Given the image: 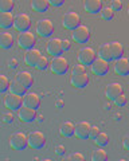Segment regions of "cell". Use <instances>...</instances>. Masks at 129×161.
Listing matches in <instances>:
<instances>
[{
	"instance_id": "obj_37",
	"label": "cell",
	"mask_w": 129,
	"mask_h": 161,
	"mask_svg": "<svg viewBox=\"0 0 129 161\" xmlns=\"http://www.w3.org/2000/svg\"><path fill=\"white\" fill-rule=\"evenodd\" d=\"M110 8L113 9V11H121L122 9V2L121 0H113V2L110 3Z\"/></svg>"
},
{
	"instance_id": "obj_1",
	"label": "cell",
	"mask_w": 129,
	"mask_h": 161,
	"mask_svg": "<svg viewBox=\"0 0 129 161\" xmlns=\"http://www.w3.org/2000/svg\"><path fill=\"white\" fill-rule=\"evenodd\" d=\"M97 53L96 50H94L93 47H82L81 50L78 51V55H77V59L79 64H82V66H92V64L94 63V60L97 59Z\"/></svg>"
},
{
	"instance_id": "obj_45",
	"label": "cell",
	"mask_w": 129,
	"mask_h": 161,
	"mask_svg": "<svg viewBox=\"0 0 129 161\" xmlns=\"http://www.w3.org/2000/svg\"><path fill=\"white\" fill-rule=\"evenodd\" d=\"M70 47H71V43L69 42L67 39H64L63 40V51H67V50H70Z\"/></svg>"
},
{
	"instance_id": "obj_4",
	"label": "cell",
	"mask_w": 129,
	"mask_h": 161,
	"mask_svg": "<svg viewBox=\"0 0 129 161\" xmlns=\"http://www.w3.org/2000/svg\"><path fill=\"white\" fill-rule=\"evenodd\" d=\"M54 30H55V27H54L51 19H41L36 23V32L42 38H50L54 34Z\"/></svg>"
},
{
	"instance_id": "obj_10",
	"label": "cell",
	"mask_w": 129,
	"mask_h": 161,
	"mask_svg": "<svg viewBox=\"0 0 129 161\" xmlns=\"http://www.w3.org/2000/svg\"><path fill=\"white\" fill-rule=\"evenodd\" d=\"M46 145V136L42 132H32L28 134V147L32 149H42Z\"/></svg>"
},
{
	"instance_id": "obj_38",
	"label": "cell",
	"mask_w": 129,
	"mask_h": 161,
	"mask_svg": "<svg viewBox=\"0 0 129 161\" xmlns=\"http://www.w3.org/2000/svg\"><path fill=\"white\" fill-rule=\"evenodd\" d=\"M83 73H86V67L82 66V64H77L71 70V74H83Z\"/></svg>"
},
{
	"instance_id": "obj_46",
	"label": "cell",
	"mask_w": 129,
	"mask_h": 161,
	"mask_svg": "<svg viewBox=\"0 0 129 161\" xmlns=\"http://www.w3.org/2000/svg\"><path fill=\"white\" fill-rule=\"evenodd\" d=\"M41 161H53V160L51 158H42Z\"/></svg>"
},
{
	"instance_id": "obj_39",
	"label": "cell",
	"mask_w": 129,
	"mask_h": 161,
	"mask_svg": "<svg viewBox=\"0 0 129 161\" xmlns=\"http://www.w3.org/2000/svg\"><path fill=\"white\" fill-rule=\"evenodd\" d=\"M55 153L58 156H64V153H66V148H64V145H62V144L57 145L55 147Z\"/></svg>"
},
{
	"instance_id": "obj_35",
	"label": "cell",
	"mask_w": 129,
	"mask_h": 161,
	"mask_svg": "<svg viewBox=\"0 0 129 161\" xmlns=\"http://www.w3.org/2000/svg\"><path fill=\"white\" fill-rule=\"evenodd\" d=\"M50 63H51V62H48L47 57H43V55H42L41 60L38 62L36 69H38V70H41V71H44V70H47L48 67H50Z\"/></svg>"
},
{
	"instance_id": "obj_18",
	"label": "cell",
	"mask_w": 129,
	"mask_h": 161,
	"mask_svg": "<svg viewBox=\"0 0 129 161\" xmlns=\"http://www.w3.org/2000/svg\"><path fill=\"white\" fill-rule=\"evenodd\" d=\"M70 83L73 87H77V89H83L89 85V75L87 73H83V74H71L70 77Z\"/></svg>"
},
{
	"instance_id": "obj_14",
	"label": "cell",
	"mask_w": 129,
	"mask_h": 161,
	"mask_svg": "<svg viewBox=\"0 0 129 161\" xmlns=\"http://www.w3.org/2000/svg\"><path fill=\"white\" fill-rule=\"evenodd\" d=\"M18 118L24 124H31V122H34V121L36 119V110L23 106L18 112Z\"/></svg>"
},
{
	"instance_id": "obj_47",
	"label": "cell",
	"mask_w": 129,
	"mask_h": 161,
	"mask_svg": "<svg viewBox=\"0 0 129 161\" xmlns=\"http://www.w3.org/2000/svg\"><path fill=\"white\" fill-rule=\"evenodd\" d=\"M118 161H126L125 158H120V160H118Z\"/></svg>"
},
{
	"instance_id": "obj_22",
	"label": "cell",
	"mask_w": 129,
	"mask_h": 161,
	"mask_svg": "<svg viewBox=\"0 0 129 161\" xmlns=\"http://www.w3.org/2000/svg\"><path fill=\"white\" fill-rule=\"evenodd\" d=\"M59 133L63 137H73L74 134H76V125H74L71 121H66V122H63L61 125V128H59Z\"/></svg>"
},
{
	"instance_id": "obj_33",
	"label": "cell",
	"mask_w": 129,
	"mask_h": 161,
	"mask_svg": "<svg viewBox=\"0 0 129 161\" xmlns=\"http://www.w3.org/2000/svg\"><path fill=\"white\" fill-rule=\"evenodd\" d=\"M62 161H86V157L82 153L76 152V153H71V154L66 156V157H64Z\"/></svg>"
},
{
	"instance_id": "obj_32",
	"label": "cell",
	"mask_w": 129,
	"mask_h": 161,
	"mask_svg": "<svg viewBox=\"0 0 129 161\" xmlns=\"http://www.w3.org/2000/svg\"><path fill=\"white\" fill-rule=\"evenodd\" d=\"M9 87H11V80L6 75H0V92L6 93Z\"/></svg>"
},
{
	"instance_id": "obj_5",
	"label": "cell",
	"mask_w": 129,
	"mask_h": 161,
	"mask_svg": "<svg viewBox=\"0 0 129 161\" xmlns=\"http://www.w3.org/2000/svg\"><path fill=\"white\" fill-rule=\"evenodd\" d=\"M50 69L54 74H58V75H63L67 73L69 70V60L64 58V57H57V58H53L51 63H50Z\"/></svg>"
},
{
	"instance_id": "obj_26",
	"label": "cell",
	"mask_w": 129,
	"mask_h": 161,
	"mask_svg": "<svg viewBox=\"0 0 129 161\" xmlns=\"http://www.w3.org/2000/svg\"><path fill=\"white\" fill-rule=\"evenodd\" d=\"M0 46L4 50H9L14 46V36L9 32H3L0 35Z\"/></svg>"
},
{
	"instance_id": "obj_12",
	"label": "cell",
	"mask_w": 129,
	"mask_h": 161,
	"mask_svg": "<svg viewBox=\"0 0 129 161\" xmlns=\"http://www.w3.org/2000/svg\"><path fill=\"white\" fill-rule=\"evenodd\" d=\"M90 69L93 74H96L97 77H104L109 71V62H106V60H104L101 58H97L94 60V63L90 66Z\"/></svg>"
},
{
	"instance_id": "obj_24",
	"label": "cell",
	"mask_w": 129,
	"mask_h": 161,
	"mask_svg": "<svg viewBox=\"0 0 129 161\" xmlns=\"http://www.w3.org/2000/svg\"><path fill=\"white\" fill-rule=\"evenodd\" d=\"M98 58H101L106 62H110L113 59L112 57V48H110V43H104L98 48Z\"/></svg>"
},
{
	"instance_id": "obj_3",
	"label": "cell",
	"mask_w": 129,
	"mask_h": 161,
	"mask_svg": "<svg viewBox=\"0 0 129 161\" xmlns=\"http://www.w3.org/2000/svg\"><path fill=\"white\" fill-rule=\"evenodd\" d=\"M4 106H6L9 112H19L23 108V97L14 93H8L4 97Z\"/></svg>"
},
{
	"instance_id": "obj_6",
	"label": "cell",
	"mask_w": 129,
	"mask_h": 161,
	"mask_svg": "<svg viewBox=\"0 0 129 161\" xmlns=\"http://www.w3.org/2000/svg\"><path fill=\"white\" fill-rule=\"evenodd\" d=\"M46 51L53 58L61 57V54L63 53V40L59 38H51L46 44Z\"/></svg>"
},
{
	"instance_id": "obj_9",
	"label": "cell",
	"mask_w": 129,
	"mask_h": 161,
	"mask_svg": "<svg viewBox=\"0 0 129 161\" xmlns=\"http://www.w3.org/2000/svg\"><path fill=\"white\" fill-rule=\"evenodd\" d=\"M36 43V38L35 35H34L32 32H23L19 35L18 38V44L20 48H24L26 51H28V50H32L34 46H35Z\"/></svg>"
},
{
	"instance_id": "obj_31",
	"label": "cell",
	"mask_w": 129,
	"mask_h": 161,
	"mask_svg": "<svg viewBox=\"0 0 129 161\" xmlns=\"http://www.w3.org/2000/svg\"><path fill=\"white\" fill-rule=\"evenodd\" d=\"M14 2L12 0H2L0 2V11L2 12H12Z\"/></svg>"
},
{
	"instance_id": "obj_8",
	"label": "cell",
	"mask_w": 129,
	"mask_h": 161,
	"mask_svg": "<svg viewBox=\"0 0 129 161\" xmlns=\"http://www.w3.org/2000/svg\"><path fill=\"white\" fill-rule=\"evenodd\" d=\"M15 30L20 34L28 32L30 27H31V18L27 14H19L15 16Z\"/></svg>"
},
{
	"instance_id": "obj_34",
	"label": "cell",
	"mask_w": 129,
	"mask_h": 161,
	"mask_svg": "<svg viewBox=\"0 0 129 161\" xmlns=\"http://www.w3.org/2000/svg\"><path fill=\"white\" fill-rule=\"evenodd\" d=\"M101 16L105 20H112L115 18V11H113L110 7H105V8H102V11H101Z\"/></svg>"
},
{
	"instance_id": "obj_30",
	"label": "cell",
	"mask_w": 129,
	"mask_h": 161,
	"mask_svg": "<svg viewBox=\"0 0 129 161\" xmlns=\"http://www.w3.org/2000/svg\"><path fill=\"white\" fill-rule=\"evenodd\" d=\"M94 142H96V144H97V147H100V148L106 147V145L109 144V136H108L106 133L101 132V133L96 137V140H94Z\"/></svg>"
},
{
	"instance_id": "obj_44",
	"label": "cell",
	"mask_w": 129,
	"mask_h": 161,
	"mask_svg": "<svg viewBox=\"0 0 129 161\" xmlns=\"http://www.w3.org/2000/svg\"><path fill=\"white\" fill-rule=\"evenodd\" d=\"M122 147H124V149L129 152V134H126L125 137H124V140H122Z\"/></svg>"
},
{
	"instance_id": "obj_28",
	"label": "cell",
	"mask_w": 129,
	"mask_h": 161,
	"mask_svg": "<svg viewBox=\"0 0 129 161\" xmlns=\"http://www.w3.org/2000/svg\"><path fill=\"white\" fill-rule=\"evenodd\" d=\"M9 90H11V92L9 93H14V94H18V95H22V97H24V95H26L27 93V89L23 86L22 83H19L16 79L14 80V82H11V87H9Z\"/></svg>"
},
{
	"instance_id": "obj_16",
	"label": "cell",
	"mask_w": 129,
	"mask_h": 161,
	"mask_svg": "<svg viewBox=\"0 0 129 161\" xmlns=\"http://www.w3.org/2000/svg\"><path fill=\"white\" fill-rule=\"evenodd\" d=\"M23 106L38 110L41 106V97L36 93H27L23 97Z\"/></svg>"
},
{
	"instance_id": "obj_43",
	"label": "cell",
	"mask_w": 129,
	"mask_h": 161,
	"mask_svg": "<svg viewBox=\"0 0 129 161\" xmlns=\"http://www.w3.org/2000/svg\"><path fill=\"white\" fill-rule=\"evenodd\" d=\"M64 4L63 0H50V6L53 7H62Z\"/></svg>"
},
{
	"instance_id": "obj_17",
	"label": "cell",
	"mask_w": 129,
	"mask_h": 161,
	"mask_svg": "<svg viewBox=\"0 0 129 161\" xmlns=\"http://www.w3.org/2000/svg\"><path fill=\"white\" fill-rule=\"evenodd\" d=\"M90 129L92 125L87 121H81L76 125V136L79 140H86L90 137Z\"/></svg>"
},
{
	"instance_id": "obj_41",
	"label": "cell",
	"mask_w": 129,
	"mask_h": 161,
	"mask_svg": "<svg viewBox=\"0 0 129 161\" xmlns=\"http://www.w3.org/2000/svg\"><path fill=\"white\" fill-rule=\"evenodd\" d=\"M14 118H15V117H14V114H12V113H6V114L3 115V121H4L6 124H12Z\"/></svg>"
},
{
	"instance_id": "obj_27",
	"label": "cell",
	"mask_w": 129,
	"mask_h": 161,
	"mask_svg": "<svg viewBox=\"0 0 129 161\" xmlns=\"http://www.w3.org/2000/svg\"><path fill=\"white\" fill-rule=\"evenodd\" d=\"M110 48H112V57L113 60H118L122 58L124 54V46L120 42H110Z\"/></svg>"
},
{
	"instance_id": "obj_23",
	"label": "cell",
	"mask_w": 129,
	"mask_h": 161,
	"mask_svg": "<svg viewBox=\"0 0 129 161\" xmlns=\"http://www.w3.org/2000/svg\"><path fill=\"white\" fill-rule=\"evenodd\" d=\"M0 26L3 28H11L15 26V16L12 15V12L0 14Z\"/></svg>"
},
{
	"instance_id": "obj_48",
	"label": "cell",
	"mask_w": 129,
	"mask_h": 161,
	"mask_svg": "<svg viewBox=\"0 0 129 161\" xmlns=\"http://www.w3.org/2000/svg\"><path fill=\"white\" fill-rule=\"evenodd\" d=\"M128 15H129V4H128Z\"/></svg>"
},
{
	"instance_id": "obj_25",
	"label": "cell",
	"mask_w": 129,
	"mask_h": 161,
	"mask_svg": "<svg viewBox=\"0 0 129 161\" xmlns=\"http://www.w3.org/2000/svg\"><path fill=\"white\" fill-rule=\"evenodd\" d=\"M48 7H50V2H47V0H32L31 2V8L39 14H44Z\"/></svg>"
},
{
	"instance_id": "obj_40",
	"label": "cell",
	"mask_w": 129,
	"mask_h": 161,
	"mask_svg": "<svg viewBox=\"0 0 129 161\" xmlns=\"http://www.w3.org/2000/svg\"><path fill=\"white\" fill-rule=\"evenodd\" d=\"M101 132H100V128L98 126H92V129H90V138H93V140H96V137L98 134H100Z\"/></svg>"
},
{
	"instance_id": "obj_13",
	"label": "cell",
	"mask_w": 129,
	"mask_h": 161,
	"mask_svg": "<svg viewBox=\"0 0 129 161\" xmlns=\"http://www.w3.org/2000/svg\"><path fill=\"white\" fill-rule=\"evenodd\" d=\"M41 58H42V54L38 48L28 50V51H26V54H24V63L30 67H36Z\"/></svg>"
},
{
	"instance_id": "obj_29",
	"label": "cell",
	"mask_w": 129,
	"mask_h": 161,
	"mask_svg": "<svg viewBox=\"0 0 129 161\" xmlns=\"http://www.w3.org/2000/svg\"><path fill=\"white\" fill-rule=\"evenodd\" d=\"M92 161H108V153L102 148H98L96 150H93Z\"/></svg>"
},
{
	"instance_id": "obj_7",
	"label": "cell",
	"mask_w": 129,
	"mask_h": 161,
	"mask_svg": "<svg viewBox=\"0 0 129 161\" xmlns=\"http://www.w3.org/2000/svg\"><path fill=\"white\" fill-rule=\"evenodd\" d=\"M62 24L64 28L74 31V30H77L81 26V16L77 12H67L64 14V16L62 19Z\"/></svg>"
},
{
	"instance_id": "obj_15",
	"label": "cell",
	"mask_w": 129,
	"mask_h": 161,
	"mask_svg": "<svg viewBox=\"0 0 129 161\" xmlns=\"http://www.w3.org/2000/svg\"><path fill=\"white\" fill-rule=\"evenodd\" d=\"M122 93V85L121 83H118V82H112V83H109L106 89H105V95H106V98L108 99H112V101H115L117 97H120Z\"/></svg>"
},
{
	"instance_id": "obj_21",
	"label": "cell",
	"mask_w": 129,
	"mask_h": 161,
	"mask_svg": "<svg viewBox=\"0 0 129 161\" xmlns=\"http://www.w3.org/2000/svg\"><path fill=\"white\" fill-rule=\"evenodd\" d=\"M19 83H22L26 89H30L34 85V78H32V74L28 73V71H19L16 74V78Z\"/></svg>"
},
{
	"instance_id": "obj_20",
	"label": "cell",
	"mask_w": 129,
	"mask_h": 161,
	"mask_svg": "<svg viewBox=\"0 0 129 161\" xmlns=\"http://www.w3.org/2000/svg\"><path fill=\"white\" fill-rule=\"evenodd\" d=\"M115 71L116 74L121 75V77H126L129 74V62H128V58H121L115 62Z\"/></svg>"
},
{
	"instance_id": "obj_42",
	"label": "cell",
	"mask_w": 129,
	"mask_h": 161,
	"mask_svg": "<svg viewBox=\"0 0 129 161\" xmlns=\"http://www.w3.org/2000/svg\"><path fill=\"white\" fill-rule=\"evenodd\" d=\"M18 66H19V60L18 59L12 58V59L8 60V67L9 69H18Z\"/></svg>"
},
{
	"instance_id": "obj_11",
	"label": "cell",
	"mask_w": 129,
	"mask_h": 161,
	"mask_svg": "<svg viewBox=\"0 0 129 161\" xmlns=\"http://www.w3.org/2000/svg\"><path fill=\"white\" fill-rule=\"evenodd\" d=\"M71 36L73 39L76 40L77 43H87L89 42V39H90V30H89V27L86 26H79L77 30H74L73 34H71Z\"/></svg>"
},
{
	"instance_id": "obj_19",
	"label": "cell",
	"mask_w": 129,
	"mask_h": 161,
	"mask_svg": "<svg viewBox=\"0 0 129 161\" xmlns=\"http://www.w3.org/2000/svg\"><path fill=\"white\" fill-rule=\"evenodd\" d=\"M83 8L85 11L90 15H96V14H101L102 11V2L101 0H85L83 3Z\"/></svg>"
},
{
	"instance_id": "obj_36",
	"label": "cell",
	"mask_w": 129,
	"mask_h": 161,
	"mask_svg": "<svg viewBox=\"0 0 129 161\" xmlns=\"http://www.w3.org/2000/svg\"><path fill=\"white\" fill-rule=\"evenodd\" d=\"M113 102H115L116 106H118V108H124V106L126 105V102H128V98H126V95H125V94H121L120 97H117L115 101H113Z\"/></svg>"
},
{
	"instance_id": "obj_2",
	"label": "cell",
	"mask_w": 129,
	"mask_h": 161,
	"mask_svg": "<svg viewBox=\"0 0 129 161\" xmlns=\"http://www.w3.org/2000/svg\"><path fill=\"white\" fill-rule=\"evenodd\" d=\"M9 147L14 150H24L28 147V136L23 132H16L9 137Z\"/></svg>"
},
{
	"instance_id": "obj_49",
	"label": "cell",
	"mask_w": 129,
	"mask_h": 161,
	"mask_svg": "<svg viewBox=\"0 0 129 161\" xmlns=\"http://www.w3.org/2000/svg\"><path fill=\"white\" fill-rule=\"evenodd\" d=\"M128 62H129V58H128Z\"/></svg>"
}]
</instances>
